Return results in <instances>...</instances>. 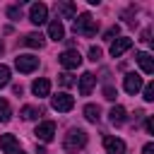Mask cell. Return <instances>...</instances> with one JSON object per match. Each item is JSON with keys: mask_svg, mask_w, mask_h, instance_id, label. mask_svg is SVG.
Returning a JSON list of instances; mask_svg holds the SVG:
<instances>
[{"mask_svg": "<svg viewBox=\"0 0 154 154\" xmlns=\"http://www.w3.org/2000/svg\"><path fill=\"white\" fill-rule=\"evenodd\" d=\"M108 118H111V123H113V125H123L128 116H125V108H123V106H113V108H111V113H108Z\"/></svg>", "mask_w": 154, "mask_h": 154, "instance_id": "cell-18", "label": "cell"}, {"mask_svg": "<svg viewBox=\"0 0 154 154\" xmlns=\"http://www.w3.org/2000/svg\"><path fill=\"white\" fill-rule=\"evenodd\" d=\"M96 29H99V24H96V19L89 12H82L75 19V34H79V36H94Z\"/></svg>", "mask_w": 154, "mask_h": 154, "instance_id": "cell-2", "label": "cell"}, {"mask_svg": "<svg viewBox=\"0 0 154 154\" xmlns=\"http://www.w3.org/2000/svg\"><path fill=\"white\" fill-rule=\"evenodd\" d=\"M140 41H142V43H149V41H152V29H144V31H142V38H140Z\"/></svg>", "mask_w": 154, "mask_h": 154, "instance_id": "cell-29", "label": "cell"}, {"mask_svg": "<svg viewBox=\"0 0 154 154\" xmlns=\"http://www.w3.org/2000/svg\"><path fill=\"white\" fill-rule=\"evenodd\" d=\"M31 91H34V96H48L51 94V82L46 79V77H38V79H34V84H31Z\"/></svg>", "mask_w": 154, "mask_h": 154, "instance_id": "cell-13", "label": "cell"}, {"mask_svg": "<svg viewBox=\"0 0 154 154\" xmlns=\"http://www.w3.org/2000/svg\"><path fill=\"white\" fill-rule=\"evenodd\" d=\"M130 46H132V38L118 36L116 41H111V55H113V58H120L125 51H130Z\"/></svg>", "mask_w": 154, "mask_h": 154, "instance_id": "cell-9", "label": "cell"}, {"mask_svg": "<svg viewBox=\"0 0 154 154\" xmlns=\"http://www.w3.org/2000/svg\"><path fill=\"white\" fill-rule=\"evenodd\" d=\"M0 149H2V154H17L19 152V140L14 135H0Z\"/></svg>", "mask_w": 154, "mask_h": 154, "instance_id": "cell-11", "label": "cell"}, {"mask_svg": "<svg viewBox=\"0 0 154 154\" xmlns=\"http://www.w3.org/2000/svg\"><path fill=\"white\" fill-rule=\"evenodd\" d=\"M116 96H118V91H116V87H111V84H106V87H103V99H106V101H116Z\"/></svg>", "mask_w": 154, "mask_h": 154, "instance_id": "cell-26", "label": "cell"}, {"mask_svg": "<svg viewBox=\"0 0 154 154\" xmlns=\"http://www.w3.org/2000/svg\"><path fill=\"white\" fill-rule=\"evenodd\" d=\"M7 17H10L12 22H19V19H22V5H10V7H7Z\"/></svg>", "mask_w": 154, "mask_h": 154, "instance_id": "cell-22", "label": "cell"}, {"mask_svg": "<svg viewBox=\"0 0 154 154\" xmlns=\"http://www.w3.org/2000/svg\"><path fill=\"white\" fill-rule=\"evenodd\" d=\"M118 34H120V26L116 24V26L106 29V34H103V41H116V38H118Z\"/></svg>", "mask_w": 154, "mask_h": 154, "instance_id": "cell-25", "label": "cell"}, {"mask_svg": "<svg viewBox=\"0 0 154 154\" xmlns=\"http://www.w3.org/2000/svg\"><path fill=\"white\" fill-rule=\"evenodd\" d=\"M142 154H154V144H152V142H147V144L142 147Z\"/></svg>", "mask_w": 154, "mask_h": 154, "instance_id": "cell-30", "label": "cell"}, {"mask_svg": "<svg viewBox=\"0 0 154 154\" xmlns=\"http://www.w3.org/2000/svg\"><path fill=\"white\" fill-rule=\"evenodd\" d=\"M12 91H14L17 96H22V91H24V89H22V84H14V87H12Z\"/></svg>", "mask_w": 154, "mask_h": 154, "instance_id": "cell-32", "label": "cell"}, {"mask_svg": "<svg viewBox=\"0 0 154 154\" xmlns=\"http://www.w3.org/2000/svg\"><path fill=\"white\" fill-rule=\"evenodd\" d=\"M144 125H147V132H154V118H147Z\"/></svg>", "mask_w": 154, "mask_h": 154, "instance_id": "cell-31", "label": "cell"}, {"mask_svg": "<svg viewBox=\"0 0 154 154\" xmlns=\"http://www.w3.org/2000/svg\"><path fill=\"white\" fill-rule=\"evenodd\" d=\"M17 154H22V152H17Z\"/></svg>", "mask_w": 154, "mask_h": 154, "instance_id": "cell-35", "label": "cell"}, {"mask_svg": "<svg viewBox=\"0 0 154 154\" xmlns=\"http://www.w3.org/2000/svg\"><path fill=\"white\" fill-rule=\"evenodd\" d=\"M58 63H60L65 70H77V67L82 65V55H79L77 48H67V51H63V53L58 55Z\"/></svg>", "mask_w": 154, "mask_h": 154, "instance_id": "cell-3", "label": "cell"}, {"mask_svg": "<svg viewBox=\"0 0 154 154\" xmlns=\"http://www.w3.org/2000/svg\"><path fill=\"white\" fill-rule=\"evenodd\" d=\"M24 43H26L29 48H43V43H46V41H43V36H41V34H36V31H34V34H26V36H24Z\"/></svg>", "mask_w": 154, "mask_h": 154, "instance_id": "cell-19", "label": "cell"}, {"mask_svg": "<svg viewBox=\"0 0 154 154\" xmlns=\"http://www.w3.org/2000/svg\"><path fill=\"white\" fill-rule=\"evenodd\" d=\"M14 67H17L19 72L29 75V72H34V70L38 67V58H36V55H17V60H14Z\"/></svg>", "mask_w": 154, "mask_h": 154, "instance_id": "cell-7", "label": "cell"}, {"mask_svg": "<svg viewBox=\"0 0 154 154\" xmlns=\"http://www.w3.org/2000/svg\"><path fill=\"white\" fill-rule=\"evenodd\" d=\"M101 55H103V53H101V48H99V46H91V48H89V60L99 63V60H101Z\"/></svg>", "mask_w": 154, "mask_h": 154, "instance_id": "cell-27", "label": "cell"}, {"mask_svg": "<svg viewBox=\"0 0 154 154\" xmlns=\"http://www.w3.org/2000/svg\"><path fill=\"white\" fill-rule=\"evenodd\" d=\"M34 135H36L38 142H51V140L55 137V123H53V120H43V123H38L36 130H34Z\"/></svg>", "mask_w": 154, "mask_h": 154, "instance_id": "cell-5", "label": "cell"}, {"mask_svg": "<svg viewBox=\"0 0 154 154\" xmlns=\"http://www.w3.org/2000/svg\"><path fill=\"white\" fill-rule=\"evenodd\" d=\"M137 63H140V67H142L144 75H152L154 72V58H152V53H147V51L137 53Z\"/></svg>", "mask_w": 154, "mask_h": 154, "instance_id": "cell-15", "label": "cell"}, {"mask_svg": "<svg viewBox=\"0 0 154 154\" xmlns=\"http://www.w3.org/2000/svg\"><path fill=\"white\" fill-rule=\"evenodd\" d=\"M41 113H43V111L36 108V106H22V111H19V116H22L24 120H36Z\"/></svg>", "mask_w": 154, "mask_h": 154, "instance_id": "cell-20", "label": "cell"}, {"mask_svg": "<svg viewBox=\"0 0 154 154\" xmlns=\"http://www.w3.org/2000/svg\"><path fill=\"white\" fill-rule=\"evenodd\" d=\"M55 7H58V12L63 14V19H75V17H77V5H75V2H58Z\"/></svg>", "mask_w": 154, "mask_h": 154, "instance_id": "cell-16", "label": "cell"}, {"mask_svg": "<svg viewBox=\"0 0 154 154\" xmlns=\"http://www.w3.org/2000/svg\"><path fill=\"white\" fill-rule=\"evenodd\" d=\"M46 19H48V7H46L43 2H34V5L29 7V22L36 24V26H41Z\"/></svg>", "mask_w": 154, "mask_h": 154, "instance_id": "cell-6", "label": "cell"}, {"mask_svg": "<svg viewBox=\"0 0 154 154\" xmlns=\"http://www.w3.org/2000/svg\"><path fill=\"white\" fill-rule=\"evenodd\" d=\"M123 87H125L128 94H137V91L142 89V77H140L137 72H128L125 79H123Z\"/></svg>", "mask_w": 154, "mask_h": 154, "instance_id": "cell-10", "label": "cell"}, {"mask_svg": "<svg viewBox=\"0 0 154 154\" xmlns=\"http://www.w3.org/2000/svg\"><path fill=\"white\" fill-rule=\"evenodd\" d=\"M94 84H96V75H94V72H84V75L79 77V94H82V96H89L91 89H94Z\"/></svg>", "mask_w": 154, "mask_h": 154, "instance_id": "cell-12", "label": "cell"}, {"mask_svg": "<svg viewBox=\"0 0 154 154\" xmlns=\"http://www.w3.org/2000/svg\"><path fill=\"white\" fill-rule=\"evenodd\" d=\"M142 99L144 101H154V84H142Z\"/></svg>", "mask_w": 154, "mask_h": 154, "instance_id": "cell-24", "label": "cell"}, {"mask_svg": "<svg viewBox=\"0 0 154 154\" xmlns=\"http://www.w3.org/2000/svg\"><path fill=\"white\" fill-rule=\"evenodd\" d=\"M48 38H53V41H63L65 38V26H63L60 19H53L48 24Z\"/></svg>", "mask_w": 154, "mask_h": 154, "instance_id": "cell-14", "label": "cell"}, {"mask_svg": "<svg viewBox=\"0 0 154 154\" xmlns=\"http://www.w3.org/2000/svg\"><path fill=\"white\" fill-rule=\"evenodd\" d=\"M84 144H87V132H84V130H79V128H70V130H67V135H65V140H63L65 152L77 154L79 149H84Z\"/></svg>", "mask_w": 154, "mask_h": 154, "instance_id": "cell-1", "label": "cell"}, {"mask_svg": "<svg viewBox=\"0 0 154 154\" xmlns=\"http://www.w3.org/2000/svg\"><path fill=\"white\" fill-rule=\"evenodd\" d=\"M58 77H60V84H63V87H72V84H75V79H72L70 72H63V75H58Z\"/></svg>", "mask_w": 154, "mask_h": 154, "instance_id": "cell-28", "label": "cell"}, {"mask_svg": "<svg viewBox=\"0 0 154 154\" xmlns=\"http://www.w3.org/2000/svg\"><path fill=\"white\" fill-rule=\"evenodd\" d=\"M10 75H12V72H10V67H7V65H2V63H0V89H2V87H7V84H10Z\"/></svg>", "mask_w": 154, "mask_h": 154, "instance_id": "cell-23", "label": "cell"}, {"mask_svg": "<svg viewBox=\"0 0 154 154\" xmlns=\"http://www.w3.org/2000/svg\"><path fill=\"white\" fill-rule=\"evenodd\" d=\"M103 149H106V154H125V142L120 137L106 135L103 137Z\"/></svg>", "mask_w": 154, "mask_h": 154, "instance_id": "cell-8", "label": "cell"}, {"mask_svg": "<svg viewBox=\"0 0 154 154\" xmlns=\"http://www.w3.org/2000/svg\"><path fill=\"white\" fill-rule=\"evenodd\" d=\"M51 106H53V111H58V113H67V111H72L75 99H72L67 91H58L55 96H51Z\"/></svg>", "mask_w": 154, "mask_h": 154, "instance_id": "cell-4", "label": "cell"}, {"mask_svg": "<svg viewBox=\"0 0 154 154\" xmlns=\"http://www.w3.org/2000/svg\"><path fill=\"white\" fill-rule=\"evenodd\" d=\"M10 118H12V108L5 99H0V123H7Z\"/></svg>", "mask_w": 154, "mask_h": 154, "instance_id": "cell-21", "label": "cell"}, {"mask_svg": "<svg viewBox=\"0 0 154 154\" xmlns=\"http://www.w3.org/2000/svg\"><path fill=\"white\" fill-rule=\"evenodd\" d=\"M2 51H5V46H2V41H0V55H2Z\"/></svg>", "mask_w": 154, "mask_h": 154, "instance_id": "cell-34", "label": "cell"}, {"mask_svg": "<svg viewBox=\"0 0 154 154\" xmlns=\"http://www.w3.org/2000/svg\"><path fill=\"white\" fill-rule=\"evenodd\" d=\"M36 154H46V149H43V147H38V149H36Z\"/></svg>", "mask_w": 154, "mask_h": 154, "instance_id": "cell-33", "label": "cell"}, {"mask_svg": "<svg viewBox=\"0 0 154 154\" xmlns=\"http://www.w3.org/2000/svg\"><path fill=\"white\" fill-rule=\"evenodd\" d=\"M84 118H87L89 123H99V118H101V108H99L96 103H87V106H84Z\"/></svg>", "mask_w": 154, "mask_h": 154, "instance_id": "cell-17", "label": "cell"}]
</instances>
